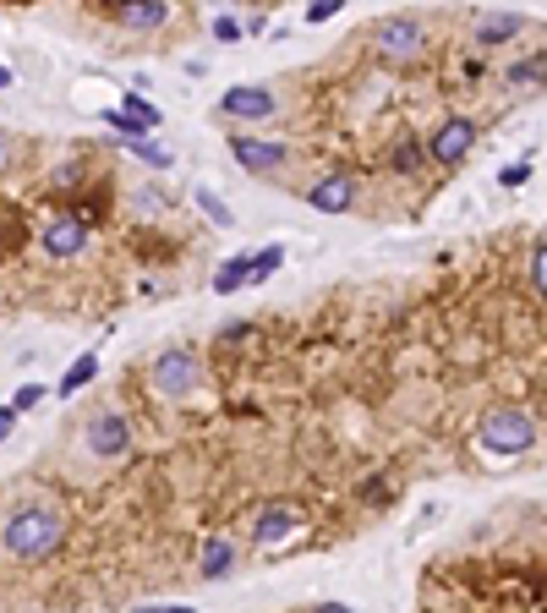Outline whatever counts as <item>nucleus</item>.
<instances>
[{
	"label": "nucleus",
	"instance_id": "obj_7",
	"mask_svg": "<svg viewBox=\"0 0 547 613\" xmlns=\"http://www.w3.org/2000/svg\"><path fill=\"white\" fill-rule=\"evenodd\" d=\"M154 389L165 400H186L197 389V356L192 351H165L154 362Z\"/></svg>",
	"mask_w": 547,
	"mask_h": 613
},
{
	"label": "nucleus",
	"instance_id": "obj_19",
	"mask_svg": "<svg viewBox=\"0 0 547 613\" xmlns=\"http://www.w3.org/2000/svg\"><path fill=\"white\" fill-rule=\"evenodd\" d=\"M121 110L132 115V121L143 126V132H154V126H159V110H154V104H148L143 94H126V104H121Z\"/></svg>",
	"mask_w": 547,
	"mask_h": 613
},
{
	"label": "nucleus",
	"instance_id": "obj_16",
	"mask_svg": "<svg viewBox=\"0 0 547 613\" xmlns=\"http://www.w3.org/2000/svg\"><path fill=\"white\" fill-rule=\"evenodd\" d=\"M279 263H285V247H279V241L258 247V252H252V285H263V280H269V274L279 269Z\"/></svg>",
	"mask_w": 547,
	"mask_h": 613
},
{
	"label": "nucleus",
	"instance_id": "obj_28",
	"mask_svg": "<svg viewBox=\"0 0 547 613\" xmlns=\"http://www.w3.org/2000/svg\"><path fill=\"white\" fill-rule=\"evenodd\" d=\"M11 427H17V411H11V406H0V444L11 438Z\"/></svg>",
	"mask_w": 547,
	"mask_h": 613
},
{
	"label": "nucleus",
	"instance_id": "obj_29",
	"mask_svg": "<svg viewBox=\"0 0 547 613\" xmlns=\"http://www.w3.org/2000/svg\"><path fill=\"white\" fill-rule=\"evenodd\" d=\"M137 613H197V608H186V603H176V608H137Z\"/></svg>",
	"mask_w": 547,
	"mask_h": 613
},
{
	"label": "nucleus",
	"instance_id": "obj_32",
	"mask_svg": "<svg viewBox=\"0 0 547 613\" xmlns=\"http://www.w3.org/2000/svg\"><path fill=\"white\" fill-rule=\"evenodd\" d=\"M0 88H11V66H0Z\"/></svg>",
	"mask_w": 547,
	"mask_h": 613
},
{
	"label": "nucleus",
	"instance_id": "obj_3",
	"mask_svg": "<svg viewBox=\"0 0 547 613\" xmlns=\"http://www.w3.org/2000/svg\"><path fill=\"white\" fill-rule=\"evenodd\" d=\"M372 39H378L383 61H416V55L427 50V28L416 17H383L378 28H372Z\"/></svg>",
	"mask_w": 547,
	"mask_h": 613
},
{
	"label": "nucleus",
	"instance_id": "obj_4",
	"mask_svg": "<svg viewBox=\"0 0 547 613\" xmlns=\"http://www.w3.org/2000/svg\"><path fill=\"white\" fill-rule=\"evenodd\" d=\"M296 531H307V515H301V504H290V499H269L258 515H252V537H258L263 548H279V542H290Z\"/></svg>",
	"mask_w": 547,
	"mask_h": 613
},
{
	"label": "nucleus",
	"instance_id": "obj_18",
	"mask_svg": "<svg viewBox=\"0 0 547 613\" xmlns=\"http://www.w3.org/2000/svg\"><path fill=\"white\" fill-rule=\"evenodd\" d=\"M126 148H132L137 159H148V165H154V170H170V165H176V159H170V148H159L154 137H132V143H126Z\"/></svg>",
	"mask_w": 547,
	"mask_h": 613
},
{
	"label": "nucleus",
	"instance_id": "obj_9",
	"mask_svg": "<svg viewBox=\"0 0 547 613\" xmlns=\"http://www.w3.org/2000/svg\"><path fill=\"white\" fill-rule=\"evenodd\" d=\"M230 154H236L241 170H252V176H269V170L285 165V143H269V137H230Z\"/></svg>",
	"mask_w": 547,
	"mask_h": 613
},
{
	"label": "nucleus",
	"instance_id": "obj_14",
	"mask_svg": "<svg viewBox=\"0 0 547 613\" xmlns=\"http://www.w3.org/2000/svg\"><path fill=\"white\" fill-rule=\"evenodd\" d=\"M121 22H126V28H137V33H154V28H165V22H170V6H165V0H132V6H121Z\"/></svg>",
	"mask_w": 547,
	"mask_h": 613
},
{
	"label": "nucleus",
	"instance_id": "obj_17",
	"mask_svg": "<svg viewBox=\"0 0 547 613\" xmlns=\"http://www.w3.org/2000/svg\"><path fill=\"white\" fill-rule=\"evenodd\" d=\"M93 373H99V356H77V362L66 367V378H61V395H77Z\"/></svg>",
	"mask_w": 547,
	"mask_h": 613
},
{
	"label": "nucleus",
	"instance_id": "obj_23",
	"mask_svg": "<svg viewBox=\"0 0 547 613\" xmlns=\"http://www.w3.org/2000/svg\"><path fill=\"white\" fill-rule=\"evenodd\" d=\"M39 400H44V389H39V384H22V389H17V400H11V411H33Z\"/></svg>",
	"mask_w": 547,
	"mask_h": 613
},
{
	"label": "nucleus",
	"instance_id": "obj_15",
	"mask_svg": "<svg viewBox=\"0 0 547 613\" xmlns=\"http://www.w3.org/2000/svg\"><path fill=\"white\" fill-rule=\"evenodd\" d=\"M241 285H252V252H241V258H225V263H219V274H214V291H219V296L241 291Z\"/></svg>",
	"mask_w": 547,
	"mask_h": 613
},
{
	"label": "nucleus",
	"instance_id": "obj_31",
	"mask_svg": "<svg viewBox=\"0 0 547 613\" xmlns=\"http://www.w3.org/2000/svg\"><path fill=\"white\" fill-rule=\"evenodd\" d=\"M6 159H11V143H6V132H0V170H6Z\"/></svg>",
	"mask_w": 547,
	"mask_h": 613
},
{
	"label": "nucleus",
	"instance_id": "obj_20",
	"mask_svg": "<svg viewBox=\"0 0 547 613\" xmlns=\"http://www.w3.org/2000/svg\"><path fill=\"white\" fill-rule=\"evenodd\" d=\"M197 208H203V214L214 219L219 230H230V225H236V214H230V208L219 203V198H214V192H208V187H197Z\"/></svg>",
	"mask_w": 547,
	"mask_h": 613
},
{
	"label": "nucleus",
	"instance_id": "obj_10",
	"mask_svg": "<svg viewBox=\"0 0 547 613\" xmlns=\"http://www.w3.org/2000/svg\"><path fill=\"white\" fill-rule=\"evenodd\" d=\"M219 110L236 115V121H263V115H274V94L258 83H236L230 94H219Z\"/></svg>",
	"mask_w": 547,
	"mask_h": 613
},
{
	"label": "nucleus",
	"instance_id": "obj_11",
	"mask_svg": "<svg viewBox=\"0 0 547 613\" xmlns=\"http://www.w3.org/2000/svg\"><path fill=\"white\" fill-rule=\"evenodd\" d=\"M307 203L318 208V214H345V208L356 203V181L351 176H323L307 187Z\"/></svg>",
	"mask_w": 547,
	"mask_h": 613
},
{
	"label": "nucleus",
	"instance_id": "obj_30",
	"mask_svg": "<svg viewBox=\"0 0 547 613\" xmlns=\"http://www.w3.org/2000/svg\"><path fill=\"white\" fill-rule=\"evenodd\" d=\"M312 613H351V608H345V603H318Z\"/></svg>",
	"mask_w": 547,
	"mask_h": 613
},
{
	"label": "nucleus",
	"instance_id": "obj_21",
	"mask_svg": "<svg viewBox=\"0 0 547 613\" xmlns=\"http://www.w3.org/2000/svg\"><path fill=\"white\" fill-rule=\"evenodd\" d=\"M531 285H537L547 302V241H537V252H531Z\"/></svg>",
	"mask_w": 547,
	"mask_h": 613
},
{
	"label": "nucleus",
	"instance_id": "obj_25",
	"mask_svg": "<svg viewBox=\"0 0 547 613\" xmlns=\"http://www.w3.org/2000/svg\"><path fill=\"white\" fill-rule=\"evenodd\" d=\"M334 11H340V0H312V6H307V22H329Z\"/></svg>",
	"mask_w": 547,
	"mask_h": 613
},
{
	"label": "nucleus",
	"instance_id": "obj_24",
	"mask_svg": "<svg viewBox=\"0 0 547 613\" xmlns=\"http://www.w3.org/2000/svg\"><path fill=\"white\" fill-rule=\"evenodd\" d=\"M258 334V323H230V329H219V345H236V340H252Z\"/></svg>",
	"mask_w": 547,
	"mask_h": 613
},
{
	"label": "nucleus",
	"instance_id": "obj_2",
	"mask_svg": "<svg viewBox=\"0 0 547 613\" xmlns=\"http://www.w3.org/2000/svg\"><path fill=\"white\" fill-rule=\"evenodd\" d=\"M476 444L493 449V455H526L537 444V416L520 411V406H493L476 427Z\"/></svg>",
	"mask_w": 547,
	"mask_h": 613
},
{
	"label": "nucleus",
	"instance_id": "obj_6",
	"mask_svg": "<svg viewBox=\"0 0 547 613\" xmlns=\"http://www.w3.org/2000/svg\"><path fill=\"white\" fill-rule=\"evenodd\" d=\"M471 143H476V121L449 115V121H438V132L427 137V159H433V165H460V159L471 154Z\"/></svg>",
	"mask_w": 547,
	"mask_h": 613
},
{
	"label": "nucleus",
	"instance_id": "obj_13",
	"mask_svg": "<svg viewBox=\"0 0 547 613\" xmlns=\"http://www.w3.org/2000/svg\"><path fill=\"white\" fill-rule=\"evenodd\" d=\"M230 564H236V542H230V537H208L203 542V559H197V575H203V581H219V575H230Z\"/></svg>",
	"mask_w": 547,
	"mask_h": 613
},
{
	"label": "nucleus",
	"instance_id": "obj_8",
	"mask_svg": "<svg viewBox=\"0 0 547 613\" xmlns=\"http://www.w3.org/2000/svg\"><path fill=\"white\" fill-rule=\"evenodd\" d=\"M39 241H44L50 258H77V252L88 247V219L83 214H50L44 230H39Z\"/></svg>",
	"mask_w": 547,
	"mask_h": 613
},
{
	"label": "nucleus",
	"instance_id": "obj_27",
	"mask_svg": "<svg viewBox=\"0 0 547 613\" xmlns=\"http://www.w3.org/2000/svg\"><path fill=\"white\" fill-rule=\"evenodd\" d=\"M394 165H400V170H416V165H422V148H416V143H405L400 154H394Z\"/></svg>",
	"mask_w": 547,
	"mask_h": 613
},
{
	"label": "nucleus",
	"instance_id": "obj_26",
	"mask_svg": "<svg viewBox=\"0 0 547 613\" xmlns=\"http://www.w3.org/2000/svg\"><path fill=\"white\" fill-rule=\"evenodd\" d=\"M214 39H225V44L241 39V22L236 17H214Z\"/></svg>",
	"mask_w": 547,
	"mask_h": 613
},
{
	"label": "nucleus",
	"instance_id": "obj_12",
	"mask_svg": "<svg viewBox=\"0 0 547 613\" xmlns=\"http://www.w3.org/2000/svg\"><path fill=\"white\" fill-rule=\"evenodd\" d=\"M515 33H526V17H520V11H482V17H476V44H482V50L515 39Z\"/></svg>",
	"mask_w": 547,
	"mask_h": 613
},
{
	"label": "nucleus",
	"instance_id": "obj_22",
	"mask_svg": "<svg viewBox=\"0 0 547 613\" xmlns=\"http://www.w3.org/2000/svg\"><path fill=\"white\" fill-rule=\"evenodd\" d=\"M498 181H504V187H526V181H531V159H520V165H504V170H498Z\"/></svg>",
	"mask_w": 547,
	"mask_h": 613
},
{
	"label": "nucleus",
	"instance_id": "obj_5",
	"mask_svg": "<svg viewBox=\"0 0 547 613\" xmlns=\"http://www.w3.org/2000/svg\"><path fill=\"white\" fill-rule=\"evenodd\" d=\"M83 444L99 460H115V455H126V449H132V422H126L121 411H93L88 427H83Z\"/></svg>",
	"mask_w": 547,
	"mask_h": 613
},
{
	"label": "nucleus",
	"instance_id": "obj_1",
	"mask_svg": "<svg viewBox=\"0 0 547 613\" xmlns=\"http://www.w3.org/2000/svg\"><path fill=\"white\" fill-rule=\"evenodd\" d=\"M0 542H6L11 559H44V553L61 548V515L44 510V504H28L0 526Z\"/></svg>",
	"mask_w": 547,
	"mask_h": 613
}]
</instances>
